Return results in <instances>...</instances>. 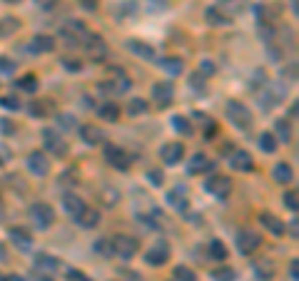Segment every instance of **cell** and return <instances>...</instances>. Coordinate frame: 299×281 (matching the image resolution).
Wrapping results in <instances>:
<instances>
[{"label": "cell", "mask_w": 299, "mask_h": 281, "mask_svg": "<svg viewBox=\"0 0 299 281\" xmlns=\"http://www.w3.org/2000/svg\"><path fill=\"white\" fill-rule=\"evenodd\" d=\"M272 177H274V182H279V184H289V182L294 179V172H292V167H289L287 162H279V164L274 167Z\"/></svg>", "instance_id": "obj_24"}, {"label": "cell", "mask_w": 299, "mask_h": 281, "mask_svg": "<svg viewBox=\"0 0 299 281\" xmlns=\"http://www.w3.org/2000/svg\"><path fill=\"white\" fill-rule=\"evenodd\" d=\"M80 5H83L85 10H95V8H97V0H80Z\"/></svg>", "instance_id": "obj_51"}, {"label": "cell", "mask_w": 299, "mask_h": 281, "mask_svg": "<svg viewBox=\"0 0 299 281\" xmlns=\"http://www.w3.org/2000/svg\"><path fill=\"white\" fill-rule=\"evenodd\" d=\"M68 279L70 281H92L87 274H83L80 269H68Z\"/></svg>", "instance_id": "obj_45"}, {"label": "cell", "mask_w": 299, "mask_h": 281, "mask_svg": "<svg viewBox=\"0 0 299 281\" xmlns=\"http://www.w3.org/2000/svg\"><path fill=\"white\" fill-rule=\"evenodd\" d=\"M0 281H25L23 276H18V274H13V276H3Z\"/></svg>", "instance_id": "obj_54"}, {"label": "cell", "mask_w": 299, "mask_h": 281, "mask_svg": "<svg viewBox=\"0 0 299 281\" xmlns=\"http://www.w3.org/2000/svg\"><path fill=\"white\" fill-rule=\"evenodd\" d=\"M207 256L214 259V261H224L227 259V246L219 239H210V246H207Z\"/></svg>", "instance_id": "obj_29"}, {"label": "cell", "mask_w": 299, "mask_h": 281, "mask_svg": "<svg viewBox=\"0 0 299 281\" xmlns=\"http://www.w3.org/2000/svg\"><path fill=\"white\" fill-rule=\"evenodd\" d=\"M0 73L13 75V73H15V62H13L10 57H0Z\"/></svg>", "instance_id": "obj_44"}, {"label": "cell", "mask_w": 299, "mask_h": 281, "mask_svg": "<svg viewBox=\"0 0 299 281\" xmlns=\"http://www.w3.org/2000/svg\"><path fill=\"white\" fill-rule=\"evenodd\" d=\"M97 115H100L102 120H107V122H117L120 120V107H117L115 102H105V105L97 107Z\"/></svg>", "instance_id": "obj_28"}, {"label": "cell", "mask_w": 299, "mask_h": 281, "mask_svg": "<svg viewBox=\"0 0 299 281\" xmlns=\"http://www.w3.org/2000/svg\"><path fill=\"white\" fill-rule=\"evenodd\" d=\"M205 192H210L214 199H227L229 192H232V179H229V177H222V174L210 177V179L205 182Z\"/></svg>", "instance_id": "obj_6"}, {"label": "cell", "mask_w": 299, "mask_h": 281, "mask_svg": "<svg viewBox=\"0 0 299 281\" xmlns=\"http://www.w3.org/2000/svg\"><path fill=\"white\" fill-rule=\"evenodd\" d=\"M25 164H28V169H30L33 174H38V177H45V174L50 172V160L45 157V152H30Z\"/></svg>", "instance_id": "obj_13"}, {"label": "cell", "mask_w": 299, "mask_h": 281, "mask_svg": "<svg viewBox=\"0 0 299 281\" xmlns=\"http://www.w3.org/2000/svg\"><path fill=\"white\" fill-rule=\"evenodd\" d=\"M227 117H229V122H232L234 127H240V129H250L252 122H255L250 107H247L245 102H240V100H229V102H227Z\"/></svg>", "instance_id": "obj_1"}, {"label": "cell", "mask_w": 299, "mask_h": 281, "mask_svg": "<svg viewBox=\"0 0 299 281\" xmlns=\"http://www.w3.org/2000/svg\"><path fill=\"white\" fill-rule=\"evenodd\" d=\"M80 137H83L85 145H100L107 134H105V129L97 127V124H83V127H80Z\"/></svg>", "instance_id": "obj_16"}, {"label": "cell", "mask_w": 299, "mask_h": 281, "mask_svg": "<svg viewBox=\"0 0 299 281\" xmlns=\"http://www.w3.org/2000/svg\"><path fill=\"white\" fill-rule=\"evenodd\" d=\"M212 279H217V281H234V269H229V266H219V269H214V271H212Z\"/></svg>", "instance_id": "obj_40"}, {"label": "cell", "mask_w": 299, "mask_h": 281, "mask_svg": "<svg viewBox=\"0 0 299 281\" xmlns=\"http://www.w3.org/2000/svg\"><path fill=\"white\" fill-rule=\"evenodd\" d=\"M43 142H45V150L50 152V155H55V157H65L68 155V142L57 134V132H52V129H43Z\"/></svg>", "instance_id": "obj_7"}, {"label": "cell", "mask_w": 299, "mask_h": 281, "mask_svg": "<svg viewBox=\"0 0 299 281\" xmlns=\"http://www.w3.org/2000/svg\"><path fill=\"white\" fill-rule=\"evenodd\" d=\"M0 107H5V110L15 112V110H20L23 105H20V100H18L15 95H5V97H0Z\"/></svg>", "instance_id": "obj_39"}, {"label": "cell", "mask_w": 299, "mask_h": 281, "mask_svg": "<svg viewBox=\"0 0 299 281\" xmlns=\"http://www.w3.org/2000/svg\"><path fill=\"white\" fill-rule=\"evenodd\" d=\"M174 97V87H172L170 80H162V82H155L152 85V100L157 102V107H167Z\"/></svg>", "instance_id": "obj_11"}, {"label": "cell", "mask_w": 299, "mask_h": 281, "mask_svg": "<svg viewBox=\"0 0 299 281\" xmlns=\"http://www.w3.org/2000/svg\"><path fill=\"white\" fill-rule=\"evenodd\" d=\"M289 279L299 281V259H292V261H289Z\"/></svg>", "instance_id": "obj_48"}, {"label": "cell", "mask_w": 299, "mask_h": 281, "mask_svg": "<svg viewBox=\"0 0 299 281\" xmlns=\"http://www.w3.org/2000/svg\"><path fill=\"white\" fill-rule=\"evenodd\" d=\"M284 206H287V209H292V212H297L299 201H297V192H294V189L284 194Z\"/></svg>", "instance_id": "obj_43"}, {"label": "cell", "mask_w": 299, "mask_h": 281, "mask_svg": "<svg viewBox=\"0 0 299 281\" xmlns=\"http://www.w3.org/2000/svg\"><path fill=\"white\" fill-rule=\"evenodd\" d=\"M279 97H282V92L267 85V90H264V92L259 95V105H262L264 110H269V107H274V105L279 102Z\"/></svg>", "instance_id": "obj_26"}, {"label": "cell", "mask_w": 299, "mask_h": 281, "mask_svg": "<svg viewBox=\"0 0 299 281\" xmlns=\"http://www.w3.org/2000/svg\"><path fill=\"white\" fill-rule=\"evenodd\" d=\"M259 244H262V237H259L257 232H252V229H240V232H237V246H240L242 254L257 251Z\"/></svg>", "instance_id": "obj_10"}, {"label": "cell", "mask_w": 299, "mask_h": 281, "mask_svg": "<svg viewBox=\"0 0 299 281\" xmlns=\"http://www.w3.org/2000/svg\"><path fill=\"white\" fill-rule=\"evenodd\" d=\"M274 139L277 142H292V127L287 120H277L274 124Z\"/></svg>", "instance_id": "obj_30"}, {"label": "cell", "mask_w": 299, "mask_h": 281, "mask_svg": "<svg viewBox=\"0 0 299 281\" xmlns=\"http://www.w3.org/2000/svg\"><path fill=\"white\" fill-rule=\"evenodd\" d=\"M214 164L210 162L207 155H202V152H197V155H192V160L187 164V174H202V172H210Z\"/></svg>", "instance_id": "obj_18"}, {"label": "cell", "mask_w": 299, "mask_h": 281, "mask_svg": "<svg viewBox=\"0 0 299 281\" xmlns=\"http://www.w3.org/2000/svg\"><path fill=\"white\" fill-rule=\"evenodd\" d=\"M172 276H174V281H197V276H195V271H192L190 266H185V264L174 266Z\"/></svg>", "instance_id": "obj_35"}, {"label": "cell", "mask_w": 299, "mask_h": 281, "mask_svg": "<svg viewBox=\"0 0 299 281\" xmlns=\"http://www.w3.org/2000/svg\"><path fill=\"white\" fill-rule=\"evenodd\" d=\"M160 67H162L170 78L182 75V70H185V65H182V60H180V57H162V60H160Z\"/></svg>", "instance_id": "obj_25"}, {"label": "cell", "mask_w": 299, "mask_h": 281, "mask_svg": "<svg viewBox=\"0 0 299 281\" xmlns=\"http://www.w3.org/2000/svg\"><path fill=\"white\" fill-rule=\"evenodd\" d=\"M160 157H162L165 164H177V162L185 160V147L180 142H170V145H165L160 150Z\"/></svg>", "instance_id": "obj_15"}, {"label": "cell", "mask_w": 299, "mask_h": 281, "mask_svg": "<svg viewBox=\"0 0 299 281\" xmlns=\"http://www.w3.org/2000/svg\"><path fill=\"white\" fill-rule=\"evenodd\" d=\"M0 219H3V204H0Z\"/></svg>", "instance_id": "obj_56"}, {"label": "cell", "mask_w": 299, "mask_h": 281, "mask_svg": "<svg viewBox=\"0 0 299 281\" xmlns=\"http://www.w3.org/2000/svg\"><path fill=\"white\" fill-rule=\"evenodd\" d=\"M112 249H115V256H120V259H132L137 251H140V241L135 239V237H128V234H117L115 239H112Z\"/></svg>", "instance_id": "obj_4"}, {"label": "cell", "mask_w": 299, "mask_h": 281, "mask_svg": "<svg viewBox=\"0 0 299 281\" xmlns=\"http://www.w3.org/2000/svg\"><path fill=\"white\" fill-rule=\"evenodd\" d=\"M259 147H262V152L272 155V152L277 150V139H274V134H269V132H262V134H259Z\"/></svg>", "instance_id": "obj_36"}, {"label": "cell", "mask_w": 299, "mask_h": 281, "mask_svg": "<svg viewBox=\"0 0 299 281\" xmlns=\"http://www.w3.org/2000/svg\"><path fill=\"white\" fill-rule=\"evenodd\" d=\"M57 120H60V127H65V129H73L75 127V117L73 115H60Z\"/></svg>", "instance_id": "obj_47"}, {"label": "cell", "mask_w": 299, "mask_h": 281, "mask_svg": "<svg viewBox=\"0 0 299 281\" xmlns=\"http://www.w3.org/2000/svg\"><path fill=\"white\" fill-rule=\"evenodd\" d=\"M95 251L102 254V256H115V249H112V239H97L95 241Z\"/></svg>", "instance_id": "obj_37"}, {"label": "cell", "mask_w": 299, "mask_h": 281, "mask_svg": "<svg viewBox=\"0 0 299 281\" xmlns=\"http://www.w3.org/2000/svg\"><path fill=\"white\" fill-rule=\"evenodd\" d=\"M8 160H10V152H8V150H5V147L0 145V164H5Z\"/></svg>", "instance_id": "obj_52"}, {"label": "cell", "mask_w": 299, "mask_h": 281, "mask_svg": "<svg viewBox=\"0 0 299 281\" xmlns=\"http://www.w3.org/2000/svg\"><path fill=\"white\" fill-rule=\"evenodd\" d=\"M170 122H172V127H174V129H177L180 134H187V137H190V134L195 132V127H192V122L187 120L185 115H174V117H172Z\"/></svg>", "instance_id": "obj_33"}, {"label": "cell", "mask_w": 299, "mask_h": 281, "mask_svg": "<svg viewBox=\"0 0 299 281\" xmlns=\"http://www.w3.org/2000/svg\"><path fill=\"white\" fill-rule=\"evenodd\" d=\"M259 222H262V227L267 229V232H272L274 237H282L284 234V224L274 217V214H269V212H262L259 214Z\"/></svg>", "instance_id": "obj_21"}, {"label": "cell", "mask_w": 299, "mask_h": 281, "mask_svg": "<svg viewBox=\"0 0 299 281\" xmlns=\"http://www.w3.org/2000/svg\"><path fill=\"white\" fill-rule=\"evenodd\" d=\"M167 204H170L172 209H177V212H185L187 206H190V199H187V192L182 189V187H174L167 192Z\"/></svg>", "instance_id": "obj_19"}, {"label": "cell", "mask_w": 299, "mask_h": 281, "mask_svg": "<svg viewBox=\"0 0 299 281\" xmlns=\"http://www.w3.org/2000/svg\"><path fill=\"white\" fill-rule=\"evenodd\" d=\"M18 30H20L18 18H0V38H10Z\"/></svg>", "instance_id": "obj_32"}, {"label": "cell", "mask_w": 299, "mask_h": 281, "mask_svg": "<svg viewBox=\"0 0 299 281\" xmlns=\"http://www.w3.org/2000/svg\"><path fill=\"white\" fill-rule=\"evenodd\" d=\"M5 3H20V0H5Z\"/></svg>", "instance_id": "obj_55"}, {"label": "cell", "mask_w": 299, "mask_h": 281, "mask_svg": "<svg viewBox=\"0 0 299 281\" xmlns=\"http://www.w3.org/2000/svg\"><path fill=\"white\" fill-rule=\"evenodd\" d=\"M147 100L145 97H132L128 102V115H142V112H147Z\"/></svg>", "instance_id": "obj_34"}, {"label": "cell", "mask_w": 299, "mask_h": 281, "mask_svg": "<svg viewBox=\"0 0 299 281\" xmlns=\"http://www.w3.org/2000/svg\"><path fill=\"white\" fill-rule=\"evenodd\" d=\"M78 224H80V227H85V229L97 227V224H100V212H97V209H87V206H85V212L80 214Z\"/></svg>", "instance_id": "obj_31"}, {"label": "cell", "mask_w": 299, "mask_h": 281, "mask_svg": "<svg viewBox=\"0 0 299 281\" xmlns=\"http://www.w3.org/2000/svg\"><path fill=\"white\" fill-rule=\"evenodd\" d=\"M229 167L237 169V172H250V169L255 167L252 155H250L247 150H234V152L229 155Z\"/></svg>", "instance_id": "obj_14"}, {"label": "cell", "mask_w": 299, "mask_h": 281, "mask_svg": "<svg viewBox=\"0 0 299 281\" xmlns=\"http://www.w3.org/2000/svg\"><path fill=\"white\" fill-rule=\"evenodd\" d=\"M50 112V105L47 102H43V100H33L30 102V115L33 117H45Z\"/></svg>", "instance_id": "obj_38"}, {"label": "cell", "mask_w": 299, "mask_h": 281, "mask_svg": "<svg viewBox=\"0 0 299 281\" xmlns=\"http://www.w3.org/2000/svg\"><path fill=\"white\" fill-rule=\"evenodd\" d=\"M30 219H33V224H35L38 229H47V227H52V222H55V212H52L50 204L35 201V204L30 206Z\"/></svg>", "instance_id": "obj_3"}, {"label": "cell", "mask_w": 299, "mask_h": 281, "mask_svg": "<svg viewBox=\"0 0 299 281\" xmlns=\"http://www.w3.org/2000/svg\"><path fill=\"white\" fill-rule=\"evenodd\" d=\"M167 259H170V244L162 239L155 241V244L145 251V261H147L150 266H165Z\"/></svg>", "instance_id": "obj_5"}, {"label": "cell", "mask_w": 299, "mask_h": 281, "mask_svg": "<svg viewBox=\"0 0 299 281\" xmlns=\"http://www.w3.org/2000/svg\"><path fill=\"white\" fill-rule=\"evenodd\" d=\"M205 18H207V23H212V25H227V23H232V20H229L232 15H227L222 8H207Z\"/></svg>", "instance_id": "obj_27"}, {"label": "cell", "mask_w": 299, "mask_h": 281, "mask_svg": "<svg viewBox=\"0 0 299 281\" xmlns=\"http://www.w3.org/2000/svg\"><path fill=\"white\" fill-rule=\"evenodd\" d=\"M224 5H232V10H234V13H240V10H245V5H247V3H245V0H227Z\"/></svg>", "instance_id": "obj_50"}, {"label": "cell", "mask_w": 299, "mask_h": 281, "mask_svg": "<svg viewBox=\"0 0 299 281\" xmlns=\"http://www.w3.org/2000/svg\"><path fill=\"white\" fill-rule=\"evenodd\" d=\"M105 160H107V164H112L120 172L130 169V162H132L128 152L123 147H117V145H105Z\"/></svg>", "instance_id": "obj_8"}, {"label": "cell", "mask_w": 299, "mask_h": 281, "mask_svg": "<svg viewBox=\"0 0 299 281\" xmlns=\"http://www.w3.org/2000/svg\"><path fill=\"white\" fill-rule=\"evenodd\" d=\"M85 52H87V57H90L92 62H102V60H107V45H105V40H102L100 35H87Z\"/></svg>", "instance_id": "obj_9"}, {"label": "cell", "mask_w": 299, "mask_h": 281, "mask_svg": "<svg viewBox=\"0 0 299 281\" xmlns=\"http://www.w3.org/2000/svg\"><path fill=\"white\" fill-rule=\"evenodd\" d=\"M52 47H55V40L50 38V35H35L30 45H28V50L30 52H35V55H43V52H52Z\"/></svg>", "instance_id": "obj_22"}, {"label": "cell", "mask_w": 299, "mask_h": 281, "mask_svg": "<svg viewBox=\"0 0 299 281\" xmlns=\"http://www.w3.org/2000/svg\"><path fill=\"white\" fill-rule=\"evenodd\" d=\"M63 67H65V70H73V73H78V70H80V62H75V60L65 57V60H63Z\"/></svg>", "instance_id": "obj_49"}, {"label": "cell", "mask_w": 299, "mask_h": 281, "mask_svg": "<svg viewBox=\"0 0 299 281\" xmlns=\"http://www.w3.org/2000/svg\"><path fill=\"white\" fill-rule=\"evenodd\" d=\"M200 75H214V62H210V60H202V65H200Z\"/></svg>", "instance_id": "obj_46"}, {"label": "cell", "mask_w": 299, "mask_h": 281, "mask_svg": "<svg viewBox=\"0 0 299 281\" xmlns=\"http://www.w3.org/2000/svg\"><path fill=\"white\" fill-rule=\"evenodd\" d=\"M162 179H165V174H162L160 169H150V172H147V182H150L152 187H162Z\"/></svg>", "instance_id": "obj_42"}, {"label": "cell", "mask_w": 299, "mask_h": 281, "mask_svg": "<svg viewBox=\"0 0 299 281\" xmlns=\"http://www.w3.org/2000/svg\"><path fill=\"white\" fill-rule=\"evenodd\" d=\"M18 87L25 90V92H35V90H38V80H35V75H25V78H20V80H18Z\"/></svg>", "instance_id": "obj_41"}, {"label": "cell", "mask_w": 299, "mask_h": 281, "mask_svg": "<svg viewBox=\"0 0 299 281\" xmlns=\"http://www.w3.org/2000/svg\"><path fill=\"white\" fill-rule=\"evenodd\" d=\"M60 35L65 38V42H68L70 47H75V45H80L83 40H87L90 30L85 28V23H83V20H68V23L63 25Z\"/></svg>", "instance_id": "obj_2"}, {"label": "cell", "mask_w": 299, "mask_h": 281, "mask_svg": "<svg viewBox=\"0 0 299 281\" xmlns=\"http://www.w3.org/2000/svg\"><path fill=\"white\" fill-rule=\"evenodd\" d=\"M192 85H195L197 90H202V87H205V82H202V75H200V73H197V75L192 78Z\"/></svg>", "instance_id": "obj_53"}, {"label": "cell", "mask_w": 299, "mask_h": 281, "mask_svg": "<svg viewBox=\"0 0 299 281\" xmlns=\"http://www.w3.org/2000/svg\"><path fill=\"white\" fill-rule=\"evenodd\" d=\"M57 266H60V261L55 259V256H50V254H38L35 256V269L40 271V274H55L57 271Z\"/></svg>", "instance_id": "obj_20"}, {"label": "cell", "mask_w": 299, "mask_h": 281, "mask_svg": "<svg viewBox=\"0 0 299 281\" xmlns=\"http://www.w3.org/2000/svg\"><path fill=\"white\" fill-rule=\"evenodd\" d=\"M8 239L13 246H18L20 251H28L30 246H33V234L25 229V227H13L10 232H8Z\"/></svg>", "instance_id": "obj_12"}, {"label": "cell", "mask_w": 299, "mask_h": 281, "mask_svg": "<svg viewBox=\"0 0 299 281\" xmlns=\"http://www.w3.org/2000/svg\"><path fill=\"white\" fill-rule=\"evenodd\" d=\"M128 47H130V52H135V55H140V57H145V60H155V47L147 45V42L128 40Z\"/></svg>", "instance_id": "obj_23"}, {"label": "cell", "mask_w": 299, "mask_h": 281, "mask_svg": "<svg viewBox=\"0 0 299 281\" xmlns=\"http://www.w3.org/2000/svg\"><path fill=\"white\" fill-rule=\"evenodd\" d=\"M63 209H65V214H70V219H80V214L85 212V201L80 199V197H75V194H65V199H63Z\"/></svg>", "instance_id": "obj_17"}]
</instances>
